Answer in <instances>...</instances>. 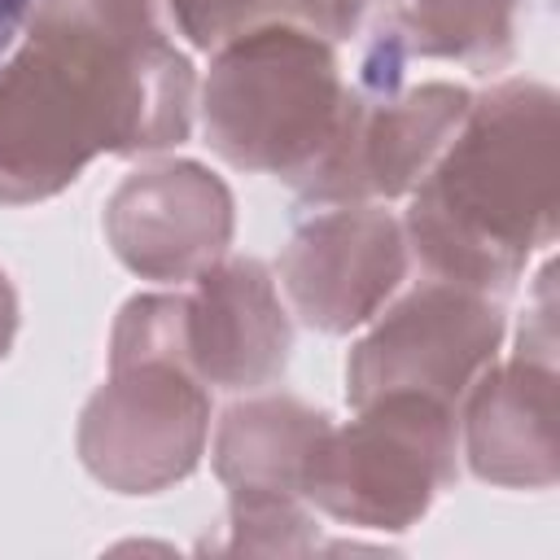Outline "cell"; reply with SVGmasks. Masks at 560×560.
Instances as JSON below:
<instances>
[{"mask_svg": "<svg viewBox=\"0 0 560 560\" xmlns=\"http://www.w3.org/2000/svg\"><path fill=\"white\" fill-rule=\"evenodd\" d=\"M210 429L206 381L184 359L131 354L114 359L109 385H101L79 424L83 464L114 490L140 494L184 477Z\"/></svg>", "mask_w": 560, "mask_h": 560, "instance_id": "obj_5", "label": "cell"}, {"mask_svg": "<svg viewBox=\"0 0 560 560\" xmlns=\"http://www.w3.org/2000/svg\"><path fill=\"white\" fill-rule=\"evenodd\" d=\"M114 254L149 280H188L223 258L232 197L197 162H166L122 179L105 210Z\"/></svg>", "mask_w": 560, "mask_h": 560, "instance_id": "obj_9", "label": "cell"}, {"mask_svg": "<svg viewBox=\"0 0 560 560\" xmlns=\"http://www.w3.org/2000/svg\"><path fill=\"white\" fill-rule=\"evenodd\" d=\"M424 175L407 210L420 262L481 293L512 289L556 236V96L525 79L499 83Z\"/></svg>", "mask_w": 560, "mask_h": 560, "instance_id": "obj_2", "label": "cell"}, {"mask_svg": "<svg viewBox=\"0 0 560 560\" xmlns=\"http://www.w3.org/2000/svg\"><path fill=\"white\" fill-rule=\"evenodd\" d=\"M451 477V402L416 389H389L363 402V416L346 429L328 424L319 433L302 468V494L359 529H407Z\"/></svg>", "mask_w": 560, "mask_h": 560, "instance_id": "obj_4", "label": "cell"}, {"mask_svg": "<svg viewBox=\"0 0 560 560\" xmlns=\"http://www.w3.org/2000/svg\"><path fill=\"white\" fill-rule=\"evenodd\" d=\"M324 429L328 416L298 398L241 402L219 424L214 468L236 499H293L302 494V468Z\"/></svg>", "mask_w": 560, "mask_h": 560, "instance_id": "obj_12", "label": "cell"}, {"mask_svg": "<svg viewBox=\"0 0 560 560\" xmlns=\"http://www.w3.org/2000/svg\"><path fill=\"white\" fill-rule=\"evenodd\" d=\"M171 31H179L192 48H223L228 39L284 22L306 18L315 26L319 0H162Z\"/></svg>", "mask_w": 560, "mask_h": 560, "instance_id": "obj_14", "label": "cell"}, {"mask_svg": "<svg viewBox=\"0 0 560 560\" xmlns=\"http://www.w3.org/2000/svg\"><path fill=\"white\" fill-rule=\"evenodd\" d=\"M499 337L503 311L490 302V293L433 276L407 302H398L368 341L354 346L346 394L354 407L389 389H416L455 402L490 368Z\"/></svg>", "mask_w": 560, "mask_h": 560, "instance_id": "obj_6", "label": "cell"}, {"mask_svg": "<svg viewBox=\"0 0 560 560\" xmlns=\"http://www.w3.org/2000/svg\"><path fill=\"white\" fill-rule=\"evenodd\" d=\"M407 52L494 66L512 52L516 0H411L389 9Z\"/></svg>", "mask_w": 560, "mask_h": 560, "instance_id": "obj_13", "label": "cell"}, {"mask_svg": "<svg viewBox=\"0 0 560 560\" xmlns=\"http://www.w3.org/2000/svg\"><path fill=\"white\" fill-rule=\"evenodd\" d=\"M341 101L332 44L319 31L271 22L214 48L201 114L232 166L302 184L332 144Z\"/></svg>", "mask_w": 560, "mask_h": 560, "instance_id": "obj_3", "label": "cell"}, {"mask_svg": "<svg viewBox=\"0 0 560 560\" xmlns=\"http://www.w3.org/2000/svg\"><path fill=\"white\" fill-rule=\"evenodd\" d=\"M468 459L499 486L556 481V368L521 350L468 385Z\"/></svg>", "mask_w": 560, "mask_h": 560, "instance_id": "obj_11", "label": "cell"}, {"mask_svg": "<svg viewBox=\"0 0 560 560\" xmlns=\"http://www.w3.org/2000/svg\"><path fill=\"white\" fill-rule=\"evenodd\" d=\"M184 293V359L219 389L271 385L289 363V315L276 280L254 258H223L192 276Z\"/></svg>", "mask_w": 560, "mask_h": 560, "instance_id": "obj_10", "label": "cell"}, {"mask_svg": "<svg viewBox=\"0 0 560 560\" xmlns=\"http://www.w3.org/2000/svg\"><path fill=\"white\" fill-rule=\"evenodd\" d=\"M407 271V241L394 214L346 206L315 214L280 254L284 289L298 315L324 332H346L376 315Z\"/></svg>", "mask_w": 560, "mask_h": 560, "instance_id": "obj_8", "label": "cell"}, {"mask_svg": "<svg viewBox=\"0 0 560 560\" xmlns=\"http://www.w3.org/2000/svg\"><path fill=\"white\" fill-rule=\"evenodd\" d=\"M26 13H31V0H0V57L9 52V44L22 31Z\"/></svg>", "mask_w": 560, "mask_h": 560, "instance_id": "obj_15", "label": "cell"}, {"mask_svg": "<svg viewBox=\"0 0 560 560\" xmlns=\"http://www.w3.org/2000/svg\"><path fill=\"white\" fill-rule=\"evenodd\" d=\"M13 328H18V302H13V289H9V280L0 271V354L13 341Z\"/></svg>", "mask_w": 560, "mask_h": 560, "instance_id": "obj_16", "label": "cell"}, {"mask_svg": "<svg viewBox=\"0 0 560 560\" xmlns=\"http://www.w3.org/2000/svg\"><path fill=\"white\" fill-rule=\"evenodd\" d=\"M192 127V66L175 35L127 31L88 0H44L0 66V201H39L96 153L179 144Z\"/></svg>", "mask_w": 560, "mask_h": 560, "instance_id": "obj_1", "label": "cell"}, {"mask_svg": "<svg viewBox=\"0 0 560 560\" xmlns=\"http://www.w3.org/2000/svg\"><path fill=\"white\" fill-rule=\"evenodd\" d=\"M472 96L455 83L354 88L341 101L332 144L302 179L306 201H363L398 197L424 179L451 144Z\"/></svg>", "mask_w": 560, "mask_h": 560, "instance_id": "obj_7", "label": "cell"}]
</instances>
